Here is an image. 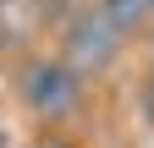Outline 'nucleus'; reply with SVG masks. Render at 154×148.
Here are the masks:
<instances>
[{"label":"nucleus","mask_w":154,"mask_h":148,"mask_svg":"<svg viewBox=\"0 0 154 148\" xmlns=\"http://www.w3.org/2000/svg\"><path fill=\"white\" fill-rule=\"evenodd\" d=\"M17 93L44 126H61L83 110V77L61 61V55H33L17 77Z\"/></svg>","instance_id":"1"},{"label":"nucleus","mask_w":154,"mask_h":148,"mask_svg":"<svg viewBox=\"0 0 154 148\" xmlns=\"http://www.w3.org/2000/svg\"><path fill=\"white\" fill-rule=\"evenodd\" d=\"M121 44H127V39L99 16V6L72 11L66 28H61V61H66L83 82H88V77H105V71L121 61Z\"/></svg>","instance_id":"2"},{"label":"nucleus","mask_w":154,"mask_h":148,"mask_svg":"<svg viewBox=\"0 0 154 148\" xmlns=\"http://www.w3.org/2000/svg\"><path fill=\"white\" fill-rule=\"evenodd\" d=\"M94 6H99V16L121 33V39L154 22V0H94Z\"/></svg>","instance_id":"3"},{"label":"nucleus","mask_w":154,"mask_h":148,"mask_svg":"<svg viewBox=\"0 0 154 148\" xmlns=\"http://www.w3.org/2000/svg\"><path fill=\"white\" fill-rule=\"evenodd\" d=\"M138 110H143V121H149V126H154V77H149V82H143V93H138Z\"/></svg>","instance_id":"4"},{"label":"nucleus","mask_w":154,"mask_h":148,"mask_svg":"<svg viewBox=\"0 0 154 148\" xmlns=\"http://www.w3.org/2000/svg\"><path fill=\"white\" fill-rule=\"evenodd\" d=\"M38 11H44V16H61V11H66V0H38Z\"/></svg>","instance_id":"5"},{"label":"nucleus","mask_w":154,"mask_h":148,"mask_svg":"<svg viewBox=\"0 0 154 148\" xmlns=\"http://www.w3.org/2000/svg\"><path fill=\"white\" fill-rule=\"evenodd\" d=\"M28 148H50V143H28Z\"/></svg>","instance_id":"6"},{"label":"nucleus","mask_w":154,"mask_h":148,"mask_svg":"<svg viewBox=\"0 0 154 148\" xmlns=\"http://www.w3.org/2000/svg\"><path fill=\"white\" fill-rule=\"evenodd\" d=\"M149 61H154V44H149Z\"/></svg>","instance_id":"7"},{"label":"nucleus","mask_w":154,"mask_h":148,"mask_svg":"<svg viewBox=\"0 0 154 148\" xmlns=\"http://www.w3.org/2000/svg\"><path fill=\"white\" fill-rule=\"evenodd\" d=\"M0 6H11V0H0Z\"/></svg>","instance_id":"8"}]
</instances>
